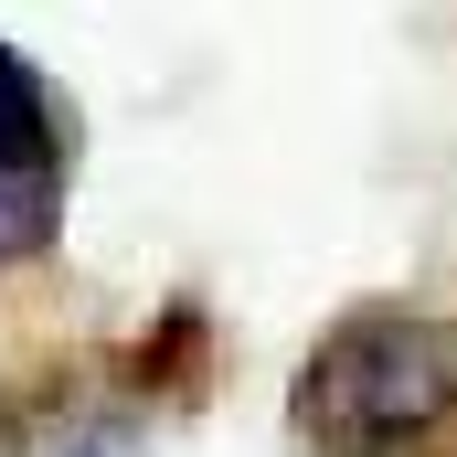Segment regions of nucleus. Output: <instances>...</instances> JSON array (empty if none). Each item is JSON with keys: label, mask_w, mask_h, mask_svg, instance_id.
Here are the masks:
<instances>
[{"label": "nucleus", "mask_w": 457, "mask_h": 457, "mask_svg": "<svg viewBox=\"0 0 457 457\" xmlns=\"http://www.w3.org/2000/svg\"><path fill=\"white\" fill-rule=\"evenodd\" d=\"M287 426L320 457H415L457 426V320L372 298L320 330V351L287 383Z\"/></svg>", "instance_id": "nucleus-1"}, {"label": "nucleus", "mask_w": 457, "mask_h": 457, "mask_svg": "<svg viewBox=\"0 0 457 457\" xmlns=\"http://www.w3.org/2000/svg\"><path fill=\"white\" fill-rule=\"evenodd\" d=\"M64 181H75L64 107H54V86H43V64H32L21 43H0V266L54 255V234H64Z\"/></svg>", "instance_id": "nucleus-2"}, {"label": "nucleus", "mask_w": 457, "mask_h": 457, "mask_svg": "<svg viewBox=\"0 0 457 457\" xmlns=\"http://www.w3.org/2000/svg\"><path fill=\"white\" fill-rule=\"evenodd\" d=\"M43 457H149L138 447V426H117V415H75V426H54Z\"/></svg>", "instance_id": "nucleus-3"}]
</instances>
